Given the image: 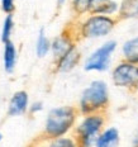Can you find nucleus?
I'll list each match as a JSON object with an SVG mask.
<instances>
[{
    "label": "nucleus",
    "mask_w": 138,
    "mask_h": 147,
    "mask_svg": "<svg viewBox=\"0 0 138 147\" xmlns=\"http://www.w3.org/2000/svg\"><path fill=\"white\" fill-rule=\"evenodd\" d=\"M79 117V110L72 105H61L52 108L44 119L41 138H57L72 133Z\"/></svg>",
    "instance_id": "nucleus-1"
},
{
    "label": "nucleus",
    "mask_w": 138,
    "mask_h": 147,
    "mask_svg": "<svg viewBox=\"0 0 138 147\" xmlns=\"http://www.w3.org/2000/svg\"><path fill=\"white\" fill-rule=\"evenodd\" d=\"M119 20L115 17L106 15L86 14L81 18H77L75 23L70 24L79 39H100L109 36L114 30Z\"/></svg>",
    "instance_id": "nucleus-2"
},
{
    "label": "nucleus",
    "mask_w": 138,
    "mask_h": 147,
    "mask_svg": "<svg viewBox=\"0 0 138 147\" xmlns=\"http://www.w3.org/2000/svg\"><path fill=\"white\" fill-rule=\"evenodd\" d=\"M110 104L109 86L102 79L93 80L82 90L77 104L79 114H90V113H105Z\"/></svg>",
    "instance_id": "nucleus-3"
},
{
    "label": "nucleus",
    "mask_w": 138,
    "mask_h": 147,
    "mask_svg": "<svg viewBox=\"0 0 138 147\" xmlns=\"http://www.w3.org/2000/svg\"><path fill=\"white\" fill-rule=\"evenodd\" d=\"M105 113H90L80 115L72 131L77 147H94L96 137L105 128Z\"/></svg>",
    "instance_id": "nucleus-4"
},
{
    "label": "nucleus",
    "mask_w": 138,
    "mask_h": 147,
    "mask_svg": "<svg viewBox=\"0 0 138 147\" xmlns=\"http://www.w3.org/2000/svg\"><path fill=\"white\" fill-rule=\"evenodd\" d=\"M118 43L114 39L104 42L96 47L86 57L84 62V70L88 72H105L112 66L113 55L116 51Z\"/></svg>",
    "instance_id": "nucleus-5"
},
{
    "label": "nucleus",
    "mask_w": 138,
    "mask_h": 147,
    "mask_svg": "<svg viewBox=\"0 0 138 147\" xmlns=\"http://www.w3.org/2000/svg\"><path fill=\"white\" fill-rule=\"evenodd\" d=\"M112 81L120 89L134 91L138 82V65L120 60L112 69Z\"/></svg>",
    "instance_id": "nucleus-6"
},
{
    "label": "nucleus",
    "mask_w": 138,
    "mask_h": 147,
    "mask_svg": "<svg viewBox=\"0 0 138 147\" xmlns=\"http://www.w3.org/2000/svg\"><path fill=\"white\" fill-rule=\"evenodd\" d=\"M77 46V38L71 28V26H67L58 36H56L53 39H51V52L53 56V60L60 59L69 51H71L73 47Z\"/></svg>",
    "instance_id": "nucleus-7"
},
{
    "label": "nucleus",
    "mask_w": 138,
    "mask_h": 147,
    "mask_svg": "<svg viewBox=\"0 0 138 147\" xmlns=\"http://www.w3.org/2000/svg\"><path fill=\"white\" fill-rule=\"evenodd\" d=\"M29 94L26 90H18L11 95L8 103L7 113L9 117H20L28 113L29 108Z\"/></svg>",
    "instance_id": "nucleus-8"
},
{
    "label": "nucleus",
    "mask_w": 138,
    "mask_h": 147,
    "mask_svg": "<svg viewBox=\"0 0 138 147\" xmlns=\"http://www.w3.org/2000/svg\"><path fill=\"white\" fill-rule=\"evenodd\" d=\"M80 62H81V52L76 46L71 51H69L63 56H61L60 59L55 60V65H53L55 71L60 74L71 72L76 66H79Z\"/></svg>",
    "instance_id": "nucleus-9"
},
{
    "label": "nucleus",
    "mask_w": 138,
    "mask_h": 147,
    "mask_svg": "<svg viewBox=\"0 0 138 147\" xmlns=\"http://www.w3.org/2000/svg\"><path fill=\"white\" fill-rule=\"evenodd\" d=\"M120 142V132L116 127H105L96 137L94 147H118Z\"/></svg>",
    "instance_id": "nucleus-10"
},
{
    "label": "nucleus",
    "mask_w": 138,
    "mask_h": 147,
    "mask_svg": "<svg viewBox=\"0 0 138 147\" xmlns=\"http://www.w3.org/2000/svg\"><path fill=\"white\" fill-rule=\"evenodd\" d=\"M3 48V67L7 74H13L18 63V48L13 41H9Z\"/></svg>",
    "instance_id": "nucleus-11"
},
{
    "label": "nucleus",
    "mask_w": 138,
    "mask_h": 147,
    "mask_svg": "<svg viewBox=\"0 0 138 147\" xmlns=\"http://www.w3.org/2000/svg\"><path fill=\"white\" fill-rule=\"evenodd\" d=\"M119 3L115 0H93L90 7V14L115 17L118 14Z\"/></svg>",
    "instance_id": "nucleus-12"
},
{
    "label": "nucleus",
    "mask_w": 138,
    "mask_h": 147,
    "mask_svg": "<svg viewBox=\"0 0 138 147\" xmlns=\"http://www.w3.org/2000/svg\"><path fill=\"white\" fill-rule=\"evenodd\" d=\"M34 147H77L72 134L57 137V138H39L33 145Z\"/></svg>",
    "instance_id": "nucleus-13"
},
{
    "label": "nucleus",
    "mask_w": 138,
    "mask_h": 147,
    "mask_svg": "<svg viewBox=\"0 0 138 147\" xmlns=\"http://www.w3.org/2000/svg\"><path fill=\"white\" fill-rule=\"evenodd\" d=\"M138 18V0H122L119 3L118 20H129Z\"/></svg>",
    "instance_id": "nucleus-14"
},
{
    "label": "nucleus",
    "mask_w": 138,
    "mask_h": 147,
    "mask_svg": "<svg viewBox=\"0 0 138 147\" xmlns=\"http://www.w3.org/2000/svg\"><path fill=\"white\" fill-rule=\"evenodd\" d=\"M122 60L138 65V36L127 39L120 48Z\"/></svg>",
    "instance_id": "nucleus-15"
},
{
    "label": "nucleus",
    "mask_w": 138,
    "mask_h": 147,
    "mask_svg": "<svg viewBox=\"0 0 138 147\" xmlns=\"http://www.w3.org/2000/svg\"><path fill=\"white\" fill-rule=\"evenodd\" d=\"M51 52V39L46 34V30L39 29L36 39V55L38 59H43Z\"/></svg>",
    "instance_id": "nucleus-16"
},
{
    "label": "nucleus",
    "mask_w": 138,
    "mask_h": 147,
    "mask_svg": "<svg viewBox=\"0 0 138 147\" xmlns=\"http://www.w3.org/2000/svg\"><path fill=\"white\" fill-rule=\"evenodd\" d=\"M14 27H15V20H14V15L13 14H7L3 20V26L1 30H0V39L3 43L11 41V36L14 32Z\"/></svg>",
    "instance_id": "nucleus-17"
},
{
    "label": "nucleus",
    "mask_w": 138,
    "mask_h": 147,
    "mask_svg": "<svg viewBox=\"0 0 138 147\" xmlns=\"http://www.w3.org/2000/svg\"><path fill=\"white\" fill-rule=\"evenodd\" d=\"M93 0H72L71 9L76 18H81L90 13V7Z\"/></svg>",
    "instance_id": "nucleus-18"
},
{
    "label": "nucleus",
    "mask_w": 138,
    "mask_h": 147,
    "mask_svg": "<svg viewBox=\"0 0 138 147\" xmlns=\"http://www.w3.org/2000/svg\"><path fill=\"white\" fill-rule=\"evenodd\" d=\"M0 7L1 10L7 14H13L15 10V1L14 0H0Z\"/></svg>",
    "instance_id": "nucleus-19"
},
{
    "label": "nucleus",
    "mask_w": 138,
    "mask_h": 147,
    "mask_svg": "<svg viewBox=\"0 0 138 147\" xmlns=\"http://www.w3.org/2000/svg\"><path fill=\"white\" fill-rule=\"evenodd\" d=\"M43 110V103L39 102V100H36V102L30 103L29 104V108H28V113L30 115H36L38 113H41Z\"/></svg>",
    "instance_id": "nucleus-20"
},
{
    "label": "nucleus",
    "mask_w": 138,
    "mask_h": 147,
    "mask_svg": "<svg viewBox=\"0 0 138 147\" xmlns=\"http://www.w3.org/2000/svg\"><path fill=\"white\" fill-rule=\"evenodd\" d=\"M131 147H138V131L134 133L133 140H132V146Z\"/></svg>",
    "instance_id": "nucleus-21"
},
{
    "label": "nucleus",
    "mask_w": 138,
    "mask_h": 147,
    "mask_svg": "<svg viewBox=\"0 0 138 147\" xmlns=\"http://www.w3.org/2000/svg\"><path fill=\"white\" fill-rule=\"evenodd\" d=\"M63 3H65V0H57V7L61 8L63 5Z\"/></svg>",
    "instance_id": "nucleus-22"
},
{
    "label": "nucleus",
    "mask_w": 138,
    "mask_h": 147,
    "mask_svg": "<svg viewBox=\"0 0 138 147\" xmlns=\"http://www.w3.org/2000/svg\"><path fill=\"white\" fill-rule=\"evenodd\" d=\"M133 93L138 94V82H137V85H136V89H134V91H133Z\"/></svg>",
    "instance_id": "nucleus-23"
},
{
    "label": "nucleus",
    "mask_w": 138,
    "mask_h": 147,
    "mask_svg": "<svg viewBox=\"0 0 138 147\" xmlns=\"http://www.w3.org/2000/svg\"><path fill=\"white\" fill-rule=\"evenodd\" d=\"M3 141V133H0V142Z\"/></svg>",
    "instance_id": "nucleus-24"
},
{
    "label": "nucleus",
    "mask_w": 138,
    "mask_h": 147,
    "mask_svg": "<svg viewBox=\"0 0 138 147\" xmlns=\"http://www.w3.org/2000/svg\"><path fill=\"white\" fill-rule=\"evenodd\" d=\"M30 147H34V146H30Z\"/></svg>",
    "instance_id": "nucleus-25"
}]
</instances>
